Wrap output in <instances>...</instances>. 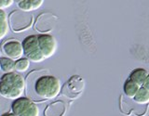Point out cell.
<instances>
[{
  "mask_svg": "<svg viewBox=\"0 0 149 116\" xmlns=\"http://www.w3.org/2000/svg\"><path fill=\"white\" fill-rule=\"evenodd\" d=\"M28 82L29 84H33V89L36 94L35 100L37 101L55 99L62 89L60 79L49 74L40 75L34 81Z\"/></svg>",
  "mask_w": 149,
  "mask_h": 116,
  "instance_id": "obj_1",
  "label": "cell"
},
{
  "mask_svg": "<svg viewBox=\"0 0 149 116\" xmlns=\"http://www.w3.org/2000/svg\"><path fill=\"white\" fill-rule=\"evenodd\" d=\"M25 89V81L17 72L6 73L0 79V95L5 99L16 100L22 97Z\"/></svg>",
  "mask_w": 149,
  "mask_h": 116,
  "instance_id": "obj_2",
  "label": "cell"
},
{
  "mask_svg": "<svg viewBox=\"0 0 149 116\" xmlns=\"http://www.w3.org/2000/svg\"><path fill=\"white\" fill-rule=\"evenodd\" d=\"M34 22V16L30 12L22 10H14L9 15L8 25L14 32H22L32 27Z\"/></svg>",
  "mask_w": 149,
  "mask_h": 116,
  "instance_id": "obj_3",
  "label": "cell"
},
{
  "mask_svg": "<svg viewBox=\"0 0 149 116\" xmlns=\"http://www.w3.org/2000/svg\"><path fill=\"white\" fill-rule=\"evenodd\" d=\"M12 113L15 116H39V108L28 97H20L13 101Z\"/></svg>",
  "mask_w": 149,
  "mask_h": 116,
  "instance_id": "obj_4",
  "label": "cell"
},
{
  "mask_svg": "<svg viewBox=\"0 0 149 116\" xmlns=\"http://www.w3.org/2000/svg\"><path fill=\"white\" fill-rule=\"evenodd\" d=\"M22 45L23 49V55L26 56L28 60L35 63H38L45 59L39 48L37 35L27 36L22 41Z\"/></svg>",
  "mask_w": 149,
  "mask_h": 116,
  "instance_id": "obj_5",
  "label": "cell"
},
{
  "mask_svg": "<svg viewBox=\"0 0 149 116\" xmlns=\"http://www.w3.org/2000/svg\"><path fill=\"white\" fill-rule=\"evenodd\" d=\"M58 21V17L52 13H42L36 18L35 22V29L40 34L47 35L52 31Z\"/></svg>",
  "mask_w": 149,
  "mask_h": 116,
  "instance_id": "obj_6",
  "label": "cell"
},
{
  "mask_svg": "<svg viewBox=\"0 0 149 116\" xmlns=\"http://www.w3.org/2000/svg\"><path fill=\"white\" fill-rule=\"evenodd\" d=\"M38 46L44 59H49L55 54L57 50V40L50 35H37Z\"/></svg>",
  "mask_w": 149,
  "mask_h": 116,
  "instance_id": "obj_7",
  "label": "cell"
},
{
  "mask_svg": "<svg viewBox=\"0 0 149 116\" xmlns=\"http://www.w3.org/2000/svg\"><path fill=\"white\" fill-rule=\"evenodd\" d=\"M2 50L5 56H7V58L14 60V61L22 59L23 56L22 45L20 41L15 39L8 40L3 43Z\"/></svg>",
  "mask_w": 149,
  "mask_h": 116,
  "instance_id": "obj_8",
  "label": "cell"
},
{
  "mask_svg": "<svg viewBox=\"0 0 149 116\" xmlns=\"http://www.w3.org/2000/svg\"><path fill=\"white\" fill-rule=\"evenodd\" d=\"M66 111V104L63 101H55L50 103L44 111V116H63Z\"/></svg>",
  "mask_w": 149,
  "mask_h": 116,
  "instance_id": "obj_9",
  "label": "cell"
},
{
  "mask_svg": "<svg viewBox=\"0 0 149 116\" xmlns=\"http://www.w3.org/2000/svg\"><path fill=\"white\" fill-rule=\"evenodd\" d=\"M148 71L143 68H138L135 69L132 72L130 75V80L134 82L136 85H138L140 87H142L143 83L148 78Z\"/></svg>",
  "mask_w": 149,
  "mask_h": 116,
  "instance_id": "obj_10",
  "label": "cell"
},
{
  "mask_svg": "<svg viewBox=\"0 0 149 116\" xmlns=\"http://www.w3.org/2000/svg\"><path fill=\"white\" fill-rule=\"evenodd\" d=\"M65 87H68L73 94H79L84 89V80L80 76H72L65 84Z\"/></svg>",
  "mask_w": 149,
  "mask_h": 116,
  "instance_id": "obj_11",
  "label": "cell"
},
{
  "mask_svg": "<svg viewBox=\"0 0 149 116\" xmlns=\"http://www.w3.org/2000/svg\"><path fill=\"white\" fill-rule=\"evenodd\" d=\"M43 3V0H22L18 2V7L22 11L30 12L39 8Z\"/></svg>",
  "mask_w": 149,
  "mask_h": 116,
  "instance_id": "obj_12",
  "label": "cell"
},
{
  "mask_svg": "<svg viewBox=\"0 0 149 116\" xmlns=\"http://www.w3.org/2000/svg\"><path fill=\"white\" fill-rule=\"evenodd\" d=\"M9 25L8 21V14L6 11L0 10V40H2L8 34Z\"/></svg>",
  "mask_w": 149,
  "mask_h": 116,
  "instance_id": "obj_13",
  "label": "cell"
},
{
  "mask_svg": "<svg viewBox=\"0 0 149 116\" xmlns=\"http://www.w3.org/2000/svg\"><path fill=\"white\" fill-rule=\"evenodd\" d=\"M123 89H124L125 95L127 96L129 99H133V97H135V95L137 94V92L139 91L140 86L129 79V80H127L125 82Z\"/></svg>",
  "mask_w": 149,
  "mask_h": 116,
  "instance_id": "obj_14",
  "label": "cell"
},
{
  "mask_svg": "<svg viewBox=\"0 0 149 116\" xmlns=\"http://www.w3.org/2000/svg\"><path fill=\"white\" fill-rule=\"evenodd\" d=\"M132 99L135 103L140 105H147L149 102V90L143 87H140L139 91Z\"/></svg>",
  "mask_w": 149,
  "mask_h": 116,
  "instance_id": "obj_15",
  "label": "cell"
},
{
  "mask_svg": "<svg viewBox=\"0 0 149 116\" xmlns=\"http://www.w3.org/2000/svg\"><path fill=\"white\" fill-rule=\"evenodd\" d=\"M0 67L6 73L14 72L15 71V61L8 58H0Z\"/></svg>",
  "mask_w": 149,
  "mask_h": 116,
  "instance_id": "obj_16",
  "label": "cell"
},
{
  "mask_svg": "<svg viewBox=\"0 0 149 116\" xmlns=\"http://www.w3.org/2000/svg\"><path fill=\"white\" fill-rule=\"evenodd\" d=\"M30 67V61L27 59H20L15 61V71L19 72H24Z\"/></svg>",
  "mask_w": 149,
  "mask_h": 116,
  "instance_id": "obj_17",
  "label": "cell"
},
{
  "mask_svg": "<svg viewBox=\"0 0 149 116\" xmlns=\"http://www.w3.org/2000/svg\"><path fill=\"white\" fill-rule=\"evenodd\" d=\"M14 3L13 0H0V10H4L5 8H8Z\"/></svg>",
  "mask_w": 149,
  "mask_h": 116,
  "instance_id": "obj_18",
  "label": "cell"
},
{
  "mask_svg": "<svg viewBox=\"0 0 149 116\" xmlns=\"http://www.w3.org/2000/svg\"><path fill=\"white\" fill-rule=\"evenodd\" d=\"M142 87H143V88H146V89L149 90V77L146 79V82L143 83V86H142Z\"/></svg>",
  "mask_w": 149,
  "mask_h": 116,
  "instance_id": "obj_19",
  "label": "cell"
},
{
  "mask_svg": "<svg viewBox=\"0 0 149 116\" xmlns=\"http://www.w3.org/2000/svg\"><path fill=\"white\" fill-rule=\"evenodd\" d=\"M2 116H15V115H14L13 113H5Z\"/></svg>",
  "mask_w": 149,
  "mask_h": 116,
  "instance_id": "obj_20",
  "label": "cell"
},
{
  "mask_svg": "<svg viewBox=\"0 0 149 116\" xmlns=\"http://www.w3.org/2000/svg\"><path fill=\"white\" fill-rule=\"evenodd\" d=\"M0 71H1V67H0Z\"/></svg>",
  "mask_w": 149,
  "mask_h": 116,
  "instance_id": "obj_21",
  "label": "cell"
}]
</instances>
